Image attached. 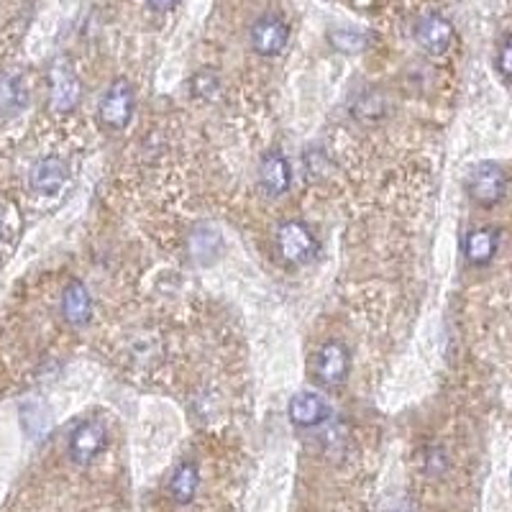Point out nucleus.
<instances>
[{"mask_svg": "<svg viewBox=\"0 0 512 512\" xmlns=\"http://www.w3.org/2000/svg\"><path fill=\"white\" fill-rule=\"evenodd\" d=\"M351 372V356L341 341H326L313 356V374L323 387L344 384Z\"/></svg>", "mask_w": 512, "mask_h": 512, "instance_id": "obj_5", "label": "nucleus"}, {"mask_svg": "<svg viewBox=\"0 0 512 512\" xmlns=\"http://www.w3.org/2000/svg\"><path fill=\"white\" fill-rule=\"evenodd\" d=\"M200 487V472L198 466L192 464V461H182L180 466L175 469L172 479H169V495L177 505H190L198 495Z\"/></svg>", "mask_w": 512, "mask_h": 512, "instance_id": "obj_14", "label": "nucleus"}, {"mask_svg": "<svg viewBox=\"0 0 512 512\" xmlns=\"http://www.w3.org/2000/svg\"><path fill=\"white\" fill-rule=\"evenodd\" d=\"M223 249V241L218 236L216 228L210 226H198L190 236V254L198 259V262H213Z\"/></svg>", "mask_w": 512, "mask_h": 512, "instance_id": "obj_16", "label": "nucleus"}, {"mask_svg": "<svg viewBox=\"0 0 512 512\" xmlns=\"http://www.w3.org/2000/svg\"><path fill=\"white\" fill-rule=\"evenodd\" d=\"M497 72L502 77H507V80H512V34L500 44V52H497Z\"/></svg>", "mask_w": 512, "mask_h": 512, "instance_id": "obj_19", "label": "nucleus"}, {"mask_svg": "<svg viewBox=\"0 0 512 512\" xmlns=\"http://www.w3.org/2000/svg\"><path fill=\"white\" fill-rule=\"evenodd\" d=\"M287 418L295 428H318L331 418V405L320 392L303 390L292 395L290 405H287Z\"/></svg>", "mask_w": 512, "mask_h": 512, "instance_id": "obj_8", "label": "nucleus"}, {"mask_svg": "<svg viewBox=\"0 0 512 512\" xmlns=\"http://www.w3.org/2000/svg\"><path fill=\"white\" fill-rule=\"evenodd\" d=\"M497 249H500V233H497L495 228H487V226L474 228L464 241L466 259H469L472 264H477V267L492 262Z\"/></svg>", "mask_w": 512, "mask_h": 512, "instance_id": "obj_13", "label": "nucleus"}, {"mask_svg": "<svg viewBox=\"0 0 512 512\" xmlns=\"http://www.w3.org/2000/svg\"><path fill=\"white\" fill-rule=\"evenodd\" d=\"M70 180V167L67 162L59 157H44L31 167L29 172V185L36 195H44V198H52L59 195Z\"/></svg>", "mask_w": 512, "mask_h": 512, "instance_id": "obj_10", "label": "nucleus"}, {"mask_svg": "<svg viewBox=\"0 0 512 512\" xmlns=\"http://www.w3.org/2000/svg\"><path fill=\"white\" fill-rule=\"evenodd\" d=\"M274 244L287 264H308L318 254V241H315L313 231L300 221L280 223Z\"/></svg>", "mask_w": 512, "mask_h": 512, "instance_id": "obj_3", "label": "nucleus"}, {"mask_svg": "<svg viewBox=\"0 0 512 512\" xmlns=\"http://www.w3.org/2000/svg\"><path fill=\"white\" fill-rule=\"evenodd\" d=\"M259 182H262V190L267 192L269 198H280L290 190L292 172L282 152L264 154L262 164H259Z\"/></svg>", "mask_w": 512, "mask_h": 512, "instance_id": "obj_11", "label": "nucleus"}, {"mask_svg": "<svg viewBox=\"0 0 512 512\" xmlns=\"http://www.w3.org/2000/svg\"><path fill=\"white\" fill-rule=\"evenodd\" d=\"M331 44L338 49V52L354 54V52H359V49L367 47V39H364V34H359V31L341 29V31H333Z\"/></svg>", "mask_w": 512, "mask_h": 512, "instance_id": "obj_17", "label": "nucleus"}, {"mask_svg": "<svg viewBox=\"0 0 512 512\" xmlns=\"http://www.w3.org/2000/svg\"><path fill=\"white\" fill-rule=\"evenodd\" d=\"M21 423H24L26 436L34 438V441L49 436V431H52V415H49L47 405H41L39 400L24 402V408H21Z\"/></svg>", "mask_w": 512, "mask_h": 512, "instance_id": "obj_15", "label": "nucleus"}, {"mask_svg": "<svg viewBox=\"0 0 512 512\" xmlns=\"http://www.w3.org/2000/svg\"><path fill=\"white\" fill-rule=\"evenodd\" d=\"M82 100L80 77L75 75V67L70 59L57 57L49 67V105L57 116H70Z\"/></svg>", "mask_w": 512, "mask_h": 512, "instance_id": "obj_1", "label": "nucleus"}, {"mask_svg": "<svg viewBox=\"0 0 512 512\" xmlns=\"http://www.w3.org/2000/svg\"><path fill=\"white\" fill-rule=\"evenodd\" d=\"M108 446V428L100 420H85L72 431L70 436V459L80 466H88L98 459Z\"/></svg>", "mask_w": 512, "mask_h": 512, "instance_id": "obj_6", "label": "nucleus"}, {"mask_svg": "<svg viewBox=\"0 0 512 512\" xmlns=\"http://www.w3.org/2000/svg\"><path fill=\"white\" fill-rule=\"evenodd\" d=\"M62 315L70 326H88L93 318V297L80 280H72L62 292Z\"/></svg>", "mask_w": 512, "mask_h": 512, "instance_id": "obj_12", "label": "nucleus"}, {"mask_svg": "<svg viewBox=\"0 0 512 512\" xmlns=\"http://www.w3.org/2000/svg\"><path fill=\"white\" fill-rule=\"evenodd\" d=\"M134 85L128 80H116L111 88L105 90L98 103V118L105 128L121 131L131 123L134 116Z\"/></svg>", "mask_w": 512, "mask_h": 512, "instance_id": "obj_4", "label": "nucleus"}, {"mask_svg": "<svg viewBox=\"0 0 512 512\" xmlns=\"http://www.w3.org/2000/svg\"><path fill=\"white\" fill-rule=\"evenodd\" d=\"M415 39H418L425 52L433 54V57H441L454 44V26L448 24L441 13H425V16L418 18Z\"/></svg>", "mask_w": 512, "mask_h": 512, "instance_id": "obj_9", "label": "nucleus"}, {"mask_svg": "<svg viewBox=\"0 0 512 512\" xmlns=\"http://www.w3.org/2000/svg\"><path fill=\"white\" fill-rule=\"evenodd\" d=\"M192 90L200 95V98H216L218 90H221V85H218V77L216 72H198V75L192 77Z\"/></svg>", "mask_w": 512, "mask_h": 512, "instance_id": "obj_18", "label": "nucleus"}, {"mask_svg": "<svg viewBox=\"0 0 512 512\" xmlns=\"http://www.w3.org/2000/svg\"><path fill=\"white\" fill-rule=\"evenodd\" d=\"M287 41H290V26L277 13L256 18L251 26V47L259 57H277L285 52Z\"/></svg>", "mask_w": 512, "mask_h": 512, "instance_id": "obj_7", "label": "nucleus"}, {"mask_svg": "<svg viewBox=\"0 0 512 512\" xmlns=\"http://www.w3.org/2000/svg\"><path fill=\"white\" fill-rule=\"evenodd\" d=\"M466 192L482 208H492L500 203L507 192V175L505 169L497 162H479L474 164L469 177H466Z\"/></svg>", "mask_w": 512, "mask_h": 512, "instance_id": "obj_2", "label": "nucleus"}, {"mask_svg": "<svg viewBox=\"0 0 512 512\" xmlns=\"http://www.w3.org/2000/svg\"><path fill=\"white\" fill-rule=\"evenodd\" d=\"M146 3H149L152 8H157V11H169V8L177 6L180 0H146Z\"/></svg>", "mask_w": 512, "mask_h": 512, "instance_id": "obj_21", "label": "nucleus"}, {"mask_svg": "<svg viewBox=\"0 0 512 512\" xmlns=\"http://www.w3.org/2000/svg\"><path fill=\"white\" fill-rule=\"evenodd\" d=\"M3 233H6V210H3V203H0V241H3Z\"/></svg>", "mask_w": 512, "mask_h": 512, "instance_id": "obj_22", "label": "nucleus"}, {"mask_svg": "<svg viewBox=\"0 0 512 512\" xmlns=\"http://www.w3.org/2000/svg\"><path fill=\"white\" fill-rule=\"evenodd\" d=\"M425 469L431 474H438L446 469V459H443V454L438 448H431V451H428V456H425Z\"/></svg>", "mask_w": 512, "mask_h": 512, "instance_id": "obj_20", "label": "nucleus"}]
</instances>
